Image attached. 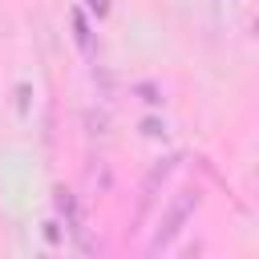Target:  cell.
I'll use <instances>...</instances> for the list:
<instances>
[{
	"mask_svg": "<svg viewBox=\"0 0 259 259\" xmlns=\"http://www.w3.org/2000/svg\"><path fill=\"white\" fill-rule=\"evenodd\" d=\"M105 4H109V0H93V8H97V12H105Z\"/></svg>",
	"mask_w": 259,
	"mask_h": 259,
	"instance_id": "7a4b0ae2",
	"label": "cell"
},
{
	"mask_svg": "<svg viewBox=\"0 0 259 259\" xmlns=\"http://www.w3.org/2000/svg\"><path fill=\"white\" fill-rule=\"evenodd\" d=\"M194 206H198V194H178L170 206H166V214H162V227H158V243H170L178 231H182V223L194 214Z\"/></svg>",
	"mask_w": 259,
	"mask_h": 259,
	"instance_id": "6da1fadb",
	"label": "cell"
}]
</instances>
